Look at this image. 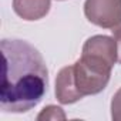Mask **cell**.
<instances>
[{"instance_id": "9c48e42d", "label": "cell", "mask_w": 121, "mask_h": 121, "mask_svg": "<svg viewBox=\"0 0 121 121\" xmlns=\"http://www.w3.org/2000/svg\"><path fill=\"white\" fill-rule=\"evenodd\" d=\"M112 37L117 43V57H118L117 61L121 64V24H118L112 29Z\"/></svg>"}, {"instance_id": "3957f363", "label": "cell", "mask_w": 121, "mask_h": 121, "mask_svg": "<svg viewBox=\"0 0 121 121\" xmlns=\"http://www.w3.org/2000/svg\"><path fill=\"white\" fill-rule=\"evenodd\" d=\"M84 14L98 27L114 29L121 24V0H86Z\"/></svg>"}, {"instance_id": "30bf717a", "label": "cell", "mask_w": 121, "mask_h": 121, "mask_svg": "<svg viewBox=\"0 0 121 121\" xmlns=\"http://www.w3.org/2000/svg\"><path fill=\"white\" fill-rule=\"evenodd\" d=\"M58 2H63V0H58Z\"/></svg>"}, {"instance_id": "ba28073f", "label": "cell", "mask_w": 121, "mask_h": 121, "mask_svg": "<svg viewBox=\"0 0 121 121\" xmlns=\"http://www.w3.org/2000/svg\"><path fill=\"white\" fill-rule=\"evenodd\" d=\"M111 118L114 121H121V87L114 93L111 100Z\"/></svg>"}, {"instance_id": "7a4b0ae2", "label": "cell", "mask_w": 121, "mask_h": 121, "mask_svg": "<svg viewBox=\"0 0 121 121\" xmlns=\"http://www.w3.org/2000/svg\"><path fill=\"white\" fill-rule=\"evenodd\" d=\"M111 70L112 66L103 58L81 54V57L73 64L74 84L78 94L84 98L86 95L101 93L110 81Z\"/></svg>"}, {"instance_id": "6da1fadb", "label": "cell", "mask_w": 121, "mask_h": 121, "mask_svg": "<svg viewBox=\"0 0 121 121\" xmlns=\"http://www.w3.org/2000/svg\"><path fill=\"white\" fill-rule=\"evenodd\" d=\"M0 107L4 112H27L34 108L48 87V71L43 56L30 43L3 39Z\"/></svg>"}, {"instance_id": "5b68a950", "label": "cell", "mask_w": 121, "mask_h": 121, "mask_svg": "<svg viewBox=\"0 0 121 121\" xmlns=\"http://www.w3.org/2000/svg\"><path fill=\"white\" fill-rule=\"evenodd\" d=\"M56 98L60 104H74L83 97L78 94L76 84H74V76H73V64L66 66L58 71L56 77Z\"/></svg>"}, {"instance_id": "8992f818", "label": "cell", "mask_w": 121, "mask_h": 121, "mask_svg": "<svg viewBox=\"0 0 121 121\" xmlns=\"http://www.w3.org/2000/svg\"><path fill=\"white\" fill-rule=\"evenodd\" d=\"M50 7L51 0H13L14 13L26 22H36L46 17Z\"/></svg>"}, {"instance_id": "277c9868", "label": "cell", "mask_w": 121, "mask_h": 121, "mask_svg": "<svg viewBox=\"0 0 121 121\" xmlns=\"http://www.w3.org/2000/svg\"><path fill=\"white\" fill-rule=\"evenodd\" d=\"M81 54L95 56L98 58H103L104 61L110 63L114 67V64L117 63V58H118L117 57V43L114 37L97 34L86 40Z\"/></svg>"}, {"instance_id": "52a82bcc", "label": "cell", "mask_w": 121, "mask_h": 121, "mask_svg": "<svg viewBox=\"0 0 121 121\" xmlns=\"http://www.w3.org/2000/svg\"><path fill=\"white\" fill-rule=\"evenodd\" d=\"M37 120H66V114L57 105H47L37 115Z\"/></svg>"}]
</instances>
